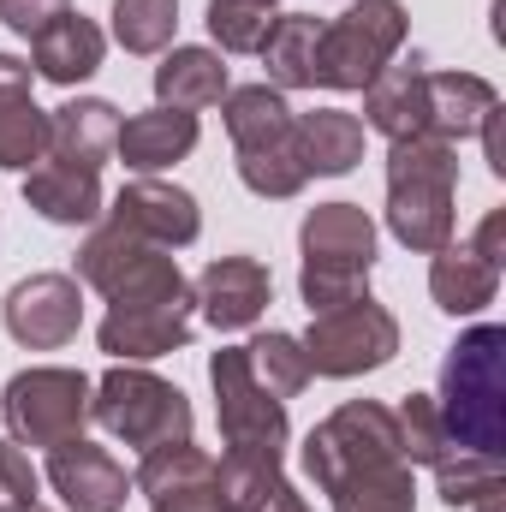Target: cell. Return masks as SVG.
I'll use <instances>...</instances> for the list:
<instances>
[{"label": "cell", "mask_w": 506, "mask_h": 512, "mask_svg": "<svg viewBox=\"0 0 506 512\" xmlns=\"http://www.w3.org/2000/svg\"><path fill=\"white\" fill-rule=\"evenodd\" d=\"M0 322L24 352H60L84 328V292L72 274H30L6 292Z\"/></svg>", "instance_id": "12"}, {"label": "cell", "mask_w": 506, "mask_h": 512, "mask_svg": "<svg viewBox=\"0 0 506 512\" xmlns=\"http://www.w3.org/2000/svg\"><path fill=\"white\" fill-rule=\"evenodd\" d=\"M42 501V477L18 441H0V512H30Z\"/></svg>", "instance_id": "35"}, {"label": "cell", "mask_w": 506, "mask_h": 512, "mask_svg": "<svg viewBox=\"0 0 506 512\" xmlns=\"http://www.w3.org/2000/svg\"><path fill=\"white\" fill-rule=\"evenodd\" d=\"M286 453H274V447H227L221 459H215V483H221V501L227 512H256L280 483H286Z\"/></svg>", "instance_id": "29"}, {"label": "cell", "mask_w": 506, "mask_h": 512, "mask_svg": "<svg viewBox=\"0 0 506 512\" xmlns=\"http://www.w3.org/2000/svg\"><path fill=\"white\" fill-rule=\"evenodd\" d=\"M48 155V114L36 108V72L18 54H0V167L30 173Z\"/></svg>", "instance_id": "18"}, {"label": "cell", "mask_w": 506, "mask_h": 512, "mask_svg": "<svg viewBox=\"0 0 506 512\" xmlns=\"http://www.w3.org/2000/svg\"><path fill=\"white\" fill-rule=\"evenodd\" d=\"M495 108H501V90L477 72H429L423 78V131L441 143L477 137Z\"/></svg>", "instance_id": "21"}, {"label": "cell", "mask_w": 506, "mask_h": 512, "mask_svg": "<svg viewBox=\"0 0 506 512\" xmlns=\"http://www.w3.org/2000/svg\"><path fill=\"white\" fill-rule=\"evenodd\" d=\"M256 512H310V501H304L292 483H280V489H274V495H268V501H262Z\"/></svg>", "instance_id": "39"}, {"label": "cell", "mask_w": 506, "mask_h": 512, "mask_svg": "<svg viewBox=\"0 0 506 512\" xmlns=\"http://www.w3.org/2000/svg\"><path fill=\"white\" fill-rule=\"evenodd\" d=\"M131 489L149 501V512H227L215 459L197 441H167L155 453H137Z\"/></svg>", "instance_id": "13"}, {"label": "cell", "mask_w": 506, "mask_h": 512, "mask_svg": "<svg viewBox=\"0 0 506 512\" xmlns=\"http://www.w3.org/2000/svg\"><path fill=\"white\" fill-rule=\"evenodd\" d=\"M495 292H501V268L477 245H441L435 251V262H429V298H435V310L477 316V310L495 304Z\"/></svg>", "instance_id": "24"}, {"label": "cell", "mask_w": 506, "mask_h": 512, "mask_svg": "<svg viewBox=\"0 0 506 512\" xmlns=\"http://www.w3.org/2000/svg\"><path fill=\"white\" fill-rule=\"evenodd\" d=\"M435 495L447 501V507H477V501H489V495H506V471L501 459H483V453H447L441 465H435Z\"/></svg>", "instance_id": "33"}, {"label": "cell", "mask_w": 506, "mask_h": 512, "mask_svg": "<svg viewBox=\"0 0 506 512\" xmlns=\"http://www.w3.org/2000/svg\"><path fill=\"white\" fill-rule=\"evenodd\" d=\"M298 346L310 358V376L352 382V376H370V370L399 358V316L387 304H376V298H352L340 310L310 316Z\"/></svg>", "instance_id": "10"}, {"label": "cell", "mask_w": 506, "mask_h": 512, "mask_svg": "<svg viewBox=\"0 0 506 512\" xmlns=\"http://www.w3.org/2000/svg\"><path fill=\"white\" fill-rule=\"evenodd\" d=\"M316 42H322V18L316 12H274L268 42L256 48L268 66V84L286 90H316Z\"/></svg>", "instance_id": "28"}, {"label": "cell", "mask_w": 506, "mask_h": 512, "mask_svg": "<svg viewBox=\"0 0 506 512\" xmlns=\"http://www.w3.org/2000/svg\"><path fill=\"white\" fill-rule=\"evenodd\" d=\"M161 262H173V251H161V245H149V239H137L126 227H114V221H102L84 245H78V286H90V292H102V298H120L126 286L137 280H149Z\"/></svg>", "instance_id": "19"}, {"label": "cell", "mask_w": 506, "mask_h": 512, "mask_svg": "<svg viewBox=\"0 0 506 512\" xmlns=\"http://www.w3.org/2000/svg\"><path fill=\"white\" fill-rule=\"evenodd\" d=\"M227 54L215 48H167L155 66V102L179 108V114H203L227 96Z\"/></svg>", "instance_id": "25"}, {"label": "cell", "mask_w": 506, "mask_h": 512, "mask_svg": "<svg viewBox=\"0 0 506 512\" xmlns=\"http://www.w3.org/2000/svg\"><path fill=\"white\" fill-rule=\"evenodd\" d=\"M453 197H459V143L399 137L387 149V233L417 256L453 245Z\"/></svg>", "instance_id": "3"}, {"label": "cell", "mask_w": 506, "mask_h": 512, "mask_svg": "<svg viewBox=\"0 0 506 512\" xmlns=\"http://www.w3.org/2000/svg\"><path fill=\"white\" fill-rule=\"evenodd\" d=\"M298 298L310 316L340 310L352 298H370V268H376V221L358 203H316L298 227Z\"/></svg>", "instance_id": "4"}, {"label": "cell", "mask_w": 506, "mask_h": 512, "mask_svg": "<svg viewBox=\"0 0 506 512\" xmlns=\"http://www.w3.org/2000/svg\"><path fill=\"white\" fill-rule=\"evenodd\" d=\"M405 36H411V18H405L399 0H352L340 18L322 24L316 84L322 90H364L381 66H393Z\"/></svg>", "instance_id": "8"}, {"label": "cell", "mask_w": 506, "mask_h": 512, "mask_svg": "<svg viewBox=\"0 0 506 512\" xmlns=\"http://www.w3.org/2000/svg\"><path fill=\"white\" fill-rule=\"evenodd\" d=\"M30 512H48V507H42V501H36V507H30Z\"/></svg>", "instance_id": "40"}, {"label": "cell", "mask_w": 506, "mask_h": 512, "mask_svg": "<svg viewBox=\"0 0 506 512\" xmlns=\"http://www.w3.org/2000/svg\"><path fill=\"white\" fill-rule=\"evenodd\" d=\"M506 108H495V114H489V120H483V131H477V137H483V149H489V173H495V179H506Z\"/></svg>", "instance_id": "38"}, {"label": "cell", "mask_w": 506, "mask_h": 512, "mask_svg": "<svg viewBox=\"0 0 506 512\" xmlns=\"http://www.w3.org/2000/svg\"><path fill=\"white\" fill-rule=\"evenodd\" d=\"M221 114H227V137H233V155H239V179L251 197L268 203H286L310 185L304 161H298V114L286 108V96L274 84H245V90H227L221 96Z\"/></svg>", "instance_id": "5"}, {"label": "cell", "mask_w": 506, "mask_h": 512, "mask_svg": "<svg viewBox=\"0 0 506 512\" xmlns=\"http://www.w3.org/2000/svg\"><path fill=\"white\" fill-rule=\"evenodd\" d=\"M191 322H197V292H191V280L179 274V256H173L149 280L108 298V316H102L96 340L114 364H149V358L179 352L191 340Z\"/></svg>", "instance_id": "6"}, {"label": "cell", "mask_w": 506, "mask_h": 512, "mask_svg": "<svg viewBox=\"0 0 506 512\" xmlns=\"http://www.w3.org/2000/svg\"><path fill=\"white\" fill-rule=\"evenodd\" d=\"M102 215H108L114 227L137 233V239L161 245V251H185V245H197V233H203L197 197H191L185 185H173V179H126L120 197H114Z\"/></svg>", "instance_id": "14"}, {"label": "cell", "mask_w": 506, "mask_h": 512, "mask_svg": "<svg viewBox=\"0 0 506 512\" xmlns=\"http://www.w3.org/2000/svg\"><path fill=\"white\" fill-rule=\"evenodd\" d=\"M24 203H30L42 221H54V227H90V221L108 209L102 173L66 167V161H48V155L24 173Z\"/></svg>", "instance_id": "23"}, {"label": "cell", "mask_w": 506, "mask_h": 512, "mask_svg": "<svg viewBox=\"0 0 506 512\" xmlns=\"http://www.w3.org/2000/svg\"><path fill=\"white\" fill-rule=\"evenodd\" d=\"M90 393L96 382L84 370H60V364H36V370H18L6 393H0V417H6V441L18 447H60V441H78L84 423H90Z\"/></svg>", "instance_id": "9"}, {"label": "cell", "mask_w": 506, "mask_h": 512, "mask_svg": "<svg viewBox=\"0 0 506 512\" xmlns=\"http://www.w3.org/2000/svg\"><path fill=\"white\" fill-rule=\"evenodd\" d=\"M471 245L489 256L495 268H506V209H489V221L477 227V239H471Z\"/></svg>", "instance_id": "37"}, {"label": "cell", "mask_w": 506, "mask_h": 512, "mask_svg": "<svg viewBox=\"0 0 506 512\" xmlns=\"http://www.w3.org/2000/svg\"><path fill=\"white\" fill-rule=\"evenodd\" d=\"M268 6H274V0H268Z\"/></svg>", "instance_id": "41"}, {"label": "cell", "mask_w": 506, "mask_h": 512, "mask_svg": "<svg viewBox=\"0 0 506 512\" xmlns=\"http://www.w3.org/2000/svg\"><path fill=\"white\" fill-rule=\"evenodd\" d=\"M90 417L120 447H137V453H155L167 441H191V423H197L185 387H173L143 364H114L90 393Z\"/></svg>", "instance_id": "7"}, {"label": "cell", "mask_w": 506, "mask_h": 512, "mask_svg": "<svg viewBox=\"0 0 506 512\" xmlns=\"http://www.w3.org/2000/svg\"><path fill=\"white\" fill-rule=\"evenodd\" d=\"M423 78H429L423 60H411V66H381L376 78L358 90V96H364V126L381 131L387 143L423 137Z\"/></svg>", "instance_id": "27"}, {"label": "cell", "mask_w": 506, "mask_h": 512, "mask_svg": "<svg viewBox=\"0 0 506 512\" xmlns=\"http://www.w3.org/2000/svg\"><path fill=\"white\" fill-rule=\"evenodd\" d=\"M102 54H108L102 24L84 18V12H72V6L54 12V18L30 36V72H36L42 84H60V90L96 78V72H102Z\"/></svg>", "instance_id": "17"}, {"label": "cell", "mask_w": 506, "mask_h": 512, "mask_svg": "<svg viewBox=\"0 0 506 512\" xmlns=\"http://www.w3.org/2000/svg\"><path fill=\"white\" fill-rule=\"evenodd\" d=\"M304 471L334 512H417V465L399 453L393 405L346 399L304 435Z\"/></svg>", "instance_id": "1"}, {"label": "cell", "mask_w": 506, "mask_h": 512, "mask_svg": "<svg viewBox=\"0 0 506 512\" xmlns=\"http://www.w3.org/2000/svg\"><path fill=\"white\" fill-rule=\"evenodd\" d=\"M179 30V0H114V42L126 54H167Z\"/></svg>", "instance_id": "32"}, {"label": "cell", "mask_w": 506, "mask_h": 512, "mask_svg": "<svg viewBox=\"0 0 506 512\" xmlns=\"http://www.w3.org/2000/svg\"><path fill=\"white\" fill-rule=\"evenodd\" d=\"M197 310L215 334H245L262 322V310L274 304V274L268 262L256 256H215L203 274H197Z\"/></svg>", "instance_id": "15"}, {"label": "cell", "mask_w": 506, "mask_h": 512, "mask_svg": "<svg viewBox=\"0 0 506 512\" xmlns=\"http://www.w3.org/2000/svg\"><path fill=\"white\" fill-rule=\"evenodd\" d=\"M72 0H0V24L12 30V36H36L54 12H66Z\"/></svg>", "instance_id": "36"}, {"label": "cell", "mask_w": 506, "mask_h": 512, "mask_svg": "<svg viewBox=\"0 0 506 512\" xmlns=\"http://www.w3.org/2000/svg\"><path fill=\"white\" fill-rule=\"evenodd\" d=\"M209 387H215V417H221L227 447H274V453H286V435H292L286 399H274L251 376L245 346H221L209 358Z\"/></svg>", "instance_id": "11"}, {"label": "cell", "mask_w": 506, "mask_h": 512, "mask_svg": "<svg viewBox=\"0 0 506 512\" xmlns=\"http://www.w3.org/2000/svg\"><path fill=\"white\" fill-rule=\"evenodd\" d=\"M393 429H399L405 465H429V471H435V465L453 453L447 423H441V411H435V393H405V399L393 405Z\"/></svg>", "instance_id": "30"}, {"label": "cell", "mask_w": 506, "mask_h": 512, "mask_svg": "<svg viewBox=\"0 0 506 512\" xmlns=\"http://www.w3.org/2000/svg\"><path fill=\"white\" fill-rule=\"evenodd\" d=\"M209 36L215 54H256L274 30V6L268 0H209Z\"/></svg>", "instance_id": "34"}, {"label": "cell", "mask_w": 506, "mask_h": 512, "mask_svg": "<svg viewBox=\"0 0 506 512\" xmlns=\"http://www.w3.org/2000/svg\"><path fill=\"white\" fill-rule=\"evenodd\" d=\"M197 114H179V108H143V114H131L120 120V137H114V155L126 161V173L137 179H155V173H167L173 161H185L191 149H197Z\"/></svg>", "instance_id": "20"}, {"label": "cell", "mask_w": 506, "mask_h": 512, "mask_svg": "<svg viewBox=\"0 0 506 512\" xmlns=\"http://www.w3.org/2000/svg\"><path fill=\"white\" fill-rule=\"evenodd\" d=\"M298 161L310 179H346L364 161V120L346 108H310L298 114Z\"/></svg>", "instance_id": "26"}, {"label": "cell", "mask_w": 506, "mask_h": 512, "mask_svg": "<svg viewBox=\"0 0 506 512\" xmlns=\"http://www.w3.org/2000/svg\"><path fill=\"white\" fill-rule=\"evenodd\" d=\"M245 364H251V376L274 399H298L310 387V358H304L298 334H256L251 346H245Z\"/></svg>", "instance_id": "31"}, {"label": "cell", "mask_w": 506, "mask_h": 512, "mask_svg": "<svg viewBox=\"0 0 506 512\" xmlns=\"http://www.w3.org/2000/svg\"><path fill=\"white\" fill-rule=\"evenodd\" d=\"M114 137H120V108L102 102V96H72L48 114V161H66V167H90L102 173V161L114 155Z\"/></svg>", "instance_id": "22"}, {"label": "cell", "mask_w": 506, "mask_h": 512, "mask_svg": "<svg viewBox=\"0 0 506 512\" xmlns=\"http://www.w3.org/2000/svg\"><path fill=\"white\" fill-rule=\"evenodd\" d=\"M435 411L459 453L506 459V328L483 322L447 346Z\"/></svg>", "instance_id": "2"}, {"label": "cell", "mask_w": 506, "mask_h": 512, "mask_svg": "<svg viewBox=\"0 0 506 512\" xmlns=\"http://www.w3.org/2000/svg\"><path fill=\"white\" fill-rule=\"evenodd\" d=\"M48 489L66 501V512H120L131 501L126 465L84 435L48 447Z\"/></svg>", "instance_id": "16"}]
</instances>
